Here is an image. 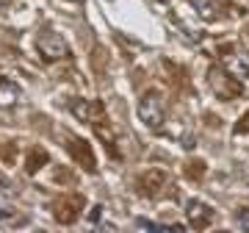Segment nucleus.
<instances>
[{"instance_id":"nucleus-11","label":"nucleus","mask_w":249,"mask_h":233,"mask_svg":"<svg viewBox=\"0 0 249 233\" xmlns=\"http://www.w3.org/2000/svg\"><path fill=\"white\" fill-rule=\"evenodd\" d=\"M188 3H191L196 17L205 19V22H213L219 17V0H188Z\"/></svg>"},{"instance_id":"nucleus-10","label":"nucleus","mask_w":249,"mask_h":233,"mask_svg":"<svg viewBox=\"0 0 249 233\" xmlns=\"http://www.w3.org/2000/svg\"><path fill=\"white\" fill-rule=\"evenodd\" d=\"M224 67H227L235 78H241V81L249 78V56L244 53V50H232V53L224 58Z\"/></svg>"},{"instance_id":"nucleus-4","label":"nucleus","mask_w":249,"mask_h":233,"mask_svg":"<svg viewBox=\"0 0 249 233\" xmlns=\"http://www.w3.org/2000/svg\"><path fill=\"white\" fill-rule=\"evenodd\" d=\"M86 208V200L80 194H61V197L53 203V216L61 225H72L80 216V211Z\"/></svg>"},{"instance_id":"nucleus-6","label":"nucleus","mask_w":249,"mask_h":233,"mask_svg":"<svg viewBox=\"0 0 249 233\" xmlns=\"http://www.w3.org/2000/svg\"><path fill=\"white\" fill-rule=\"evenodd\" d=\"M186 219H188V228H194V231H205L208 225L216 219V211L205 200H188L186 203Z\"/></svg>"},{"instance_id":"nucleus-8","label":"nucleus","mask_w":249,"mask_h":233,"mask_svg":"<svg viewBox=\"0 0 249 233\" xmlns=\"http://www.w3.org/2000/svg\"><path fill=\"white\" fill-rule=\"evenodd\" d=\"M163 183H166V175H163L160 170H147L142 178H139V189H142L144 197H155Z\"/></svg>"},{"instance_id":"nucleus-12","label":"nucleus","mask_w":249,"mask_h":233,"mask_svg":"<svg viewBox=\"0 0 249 233\" xmlns=\"http://www.w3.org/2000/svg\"><path fill=\"white\" fill-rule=\"evenodd\" d=\"M42 164H47V150L31 147V153H28V158H25V172L28 175H36V172L42 170Z\"/></svg>"},{"instance_id":"nucleus-16","label":"nucleus","mask_w":249,"mask_h":233,"mask_svg":"<svg viewBox=\"0 0 249 233\" xmlns=\"http://www.w3.org/2000/svg\"><path fill=\"white\" fill-rule=\"evenodd\" d=\"M232 134L235 136H241V134H249V111L244 116H241L238 122H235V125H232Z\"/></svg>"},{"instance_id":"nucleus-7","label":"nucleus","mask_w":249,"mask_h":233,"mask_svg":"<svg viewBox=\"0 0 249 233\" xmlns=\"http://www.w3.org/2000/svg\"><path fill=\"white\" fill-rule=\"evenodd\" d=\"M22 97V89H19L17 81H11L6 75H0V108H14Z\"/></svg>"},{"instance_id":"nucleus-2","label":"nucleus","mask_w":249,"mask_h":233,"mask_svg":"<svg viewBox=\"0 0 249 233\" xmlns=\"http://www.w3.org/2000/svg\"><path fill=\"white\" fill-rule=\"evenodd\" d=\"M139 119L150 131H160L166 122V100L160 92H144L139 100Z\"/></svg>"},{"instance_id":"nucleus-14","label":"nucleus","mask_w":249,"mask_h":233,"mask_svg":"<svg viewBox=\"0 0 249 233\" xmlns=\"http://www.w3.org/2000/svg\"><path fill=\"white\" fill-rule=\"evenodd\" d=\"M235 225H238L241 231L249 233V208H238L235 211Z\"/></svg>"},{"instance_id":"nucleus-13","label":"nucleus","mask_w":249,"mask_h":233,"mask_svg":"<svg viewBox=\"0 0 249 233\" xmlns=\"http://www.w3.org/2000/svg\"><path fill=\"white\" fill-rule=\"evenodd\" d=\"M136 228H142V231H172V233H183L186 231V225H180V222H150V219H136Z\"/></svg>"},{"instance_id":"nucleus-3","label":"nucleus","mask_w":249,"mask_h":233,"mask_svg":"<svg viewBox=\"0 0 249 233\" xmlns=\"http://www.w3.org/2000/svg\"><path fill=\"white\" fill-rule=\"evenodd\" d=\"M36 50H39V56H42L45 61H61V58L70 56L67 39H64L61 34H55L53 28L39 31V36H36Z\"/></svg>"},{"instance_id":"nucleus-5","label":"nucleus","mask_w":249,"mask_h":233,"mask_svg":"<svg viewBox=\"0 0 249 233\" xmlns=\"http://www.w3.org/2000/svg\"><path fill=\"white\" fill-rule=\"evenodd\" d=\"M70 111L78 116L80 122H91L97 128L100 122H106V108L100 100H83V97H75L70 100Z\"/></svg>"},{"instance_id":"nucleus-9","label":"nucleus","mask_w":249,"mask_h":233,"mask_svg":"<svg viewBox=\"0 0 249 233\" xmlns=\"http://www.w3.org/2000/svg\"><path fill=\"white\" fill-rule=\"evenodd\" d=\"M70 153L78 158V164H83L89 172H97V161H94L89 144L83 142V139H75V136H72V139H70Z\"/></svg>"},{"instance_id":"nucleus-1","label":"nucleus","mask_w":249,"mask_h":233,"mask_svg":"<svg viewBox=\"0 0 249 233\" xmlns=\"http://www.w3.org/2000/svg\"><path fill=\"white\" fill-rule=\"evenodd\" d=\"M208 83H211V89L219 100H235L244 95V81L235 78L224 64H213L208 70Z\"/></svg>"},{"instance_id":"nucleus-17","label":"nucleus","mask_w":249,"mask_h":233,"mask_svg":"<svg viewBox=\"0 0 249 233\" xmlns=\"http://www.w3.org/2000/svg\"><path fill=\"white\" fill-rule=\"evenodd\" d=\"M9 219H11V208L0 206V225H3V222H9Z\"/></svg>"},{"instance_id":"nucleus-18","label":"nucleus","mask_w":249,"mask_h":233,"mask_svg":"<svg viewBox=\"0 0 249 233\" xmlns=\"http://www.w3.org/2000/svg\"><path fill=\"white\" fill-rule=\"evenodd\" d=\"M0 192H11V183H9V178L0 172Z\"/></svg>"},{"instance_id":"nucleus-21","label":"nucleus","mask_w":249,"mask_h":233,"mask_svg":"<svg viewBox=\"0 0 249 233\" xmlns=\"http://www.w3.org/2000/svg\"><path fill=\"white\" fill-rule=\"evenodd\" d=\"M0 3H6V0H0Z\"/></svg>"},{"instance_id":"nucleus-15","label":"nucleus","mask_w":249,"mask_h":233,"mask_svg":"<svg viewBox=\"0 0 249 233\" xmlns=\"http://www.w3.org/2000/svg\"><path fill=\"white\" fill-rule=\"evenodd\" d=\"M186 175H188L191 180H194V178H202V175H205V164H202V161H191V164H188V170H186Z\"/></svg>"},{"instance_id":"nucleus-20","label":"nucleus","mask_w":249,"mask_h":233,"mask_svg":"<svg viewBox=\"0 0 249 233\" xmlns=\"http://www.w3.org/2000/svg\"><path fill=\"white\" fill-rule=\"evenodd\" d=\"M158 3H172V0H158Z\"/></svg>"},{"instance_id":"nucleus-19","label":"nucleus","mask_w":249,"mask_h":233,"mask_svg":"<svg viewBox=\"0 0 249 233\" xmlns=\"http://www.w3.org/2000/svg\"><path fill=\"white\" fill-rule=\"evenodd\" d=\"M67 3H80V0H67Z\"/></svg>"}]
</instances>
